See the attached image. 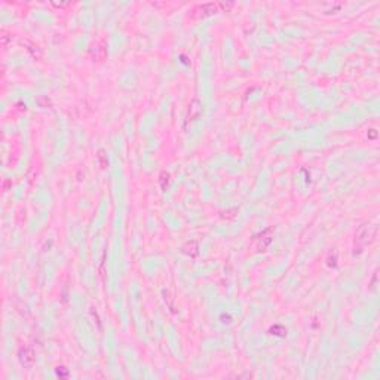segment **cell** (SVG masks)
<instances>
[{
	"label": "cell",
	"mask_w": 380,
	"mask_h": 380,
	"mask_svg": "<svg viewBox=\"0 0 380 380\" xmlns=\"http://www.w3.org/2000/svg\"><path fill=\"white\" fill-rule=\"evenodd\" d=\"M232 8V3L230 5H226V3H218V2H213V3H204V5H198L192 9V14H190V17L192 18H205L208 15H213L216 12H221L224 9H229Z\"/></svg>",
	"instance_id": "1"
},
{
	"label": "cell",
	"mask_w": 380,
	"mask_h": 380,
	"mask_svg": "<svg viewBox=\"0 0 380 380\" xmlns=\"http://www.w3.org/2000/svg\"><path fill=\"white\" fill-rule=\"evenodd\" d=\"M20 359H21L23 365L30 367V365L33 364V361H34L33 351H31L30 348H27V349H21V352H20Z\"/></svg>",
	"instance_id": "2"
}]
</instances>
